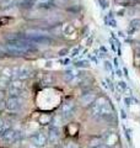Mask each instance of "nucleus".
I'll list each match as a JSON object with an SVG mask.
<instances>
[{"mask_svg":"<svg viewBox=\"0 0 140 148\" xmlns=\"http://www.w3.org/2000/svg\"><path fill=\"white\" fill-rule=\"evenodd\" d=\"M74 110H75V105H74L71 101H68V103H65L62 108V112H63V116L65 119H69L70 116L73 115Z\"/></svg>","mask_w":140,"mask_h":148,"instance_id":"nucleus-5","label":"nucleus"},{"mask_svg":"<svg viewBox=\"0 0 140 148\" xmlns=\"http://www.w3.org/2000/svg\"><path fill=\"white\" fill-rule=\"evenodd\" d=\"M5 106L11 112H18V111H21L23 108V100L20 96H10V98L6 100Z\"/></svg>","mask_w":140,"mask_h":148,"instance_id":"nucleus-2","label":"nucleus"},{"mask_svg":"<svg viewBox=\"0 0 140 148\" xmlns=\"http://www.w3.org/2000/svg\"><path fill=\"white\" fill-rule=\"evenodd\" d=\"M1 53H3V49H1V47H0V56H1Z\"/></svg>","mask_w":140,"mask_h":148,"instance_id":"nucleus-13","label":"nucleus"},{"mask_svg":"<svg viewBox=\"0 0 140 148\" xmlns=\"http://www.w3.org/2000/svg\"><path fill=\"white\" fill-rule=\"evenodd\" d=\"M20 138V133H18L17 131H14V130H7V131L4 133V135L1 136V140L5 142V143H12L14 141H16Z\"/></svg>","mask_w":140,"mask_h":148,"instance_id":"nucleus-3","label":"nucleus"},{"mask_svg":"<svg viewBox=\"0 0 140 148\" xmlns=\"http://www.w3.org/2000/svg\"><path fill=\"white\" fill-rule=\"evenodd\" d=\"M14 73H15V75L14 77H16V78H18V79H21V80L29 79V78L31 77V74H32V72L30 71L29 68H18V69H16V71H14Z\"/></svg>","mask_w":140,"mask_h":148,"instance_id":"nucleus-4","label":"nucleus"},{"mask_svg":"<svg viewBox=\"0 0 140 148\" xmlns=\"http://www.w3.org/2000/svg\"><path fill=\"white\" fill-rule=\"evenodd\" d=\"M49 141L50 142H58L59 141V138H60V133H59V130L58 128H55V127H52L49 130Z\"/></svg>","mask_w":140,"mask_h":148,"instance_id":"nucleus-9","label":"nucleus"},{"mask_svg":"<svg viewBox=\"0 0 140 148\" xmlns=\"http://www.w3.org/2000/svg\"><path fill=\"white\" fill-rule=\"evenodd\" d=\"M95 94H92V92H87V94H84L81 98H80V103L81 105L84 106H88L93 104V101H95Z\"/></svg>","mask_w":140,"mask_h":148,"instance_id":"nucleus-7","label":"nucleus"},{"mask_svg":"<svg viewBox=\"0 0 140 148\" xmlns=\"http://www.w3.org/2000/svg\"><path fill=\"white\" fill-rule=\"evenodd\" d=\"M4 125H5V122H4L3 120L0 119V133H1V131H3V127H4Z\"/></svg>","mask_w":140,"mask_h":148,"instance_id":"nucleus-11","label":"nucleus"},{"mask_svg":"<svg viewBox=\"0 0 140 148\" xmlns=\"http://www.w3.org/2000/svg\"><path fill=\"white\" fill-rule=\"evenodd\" d=\"M60 122H62V119H60V117H54V120H53V126L55 128H59L60 125H62Z\"/></svg>","mask_w":140,"mask_h":148,"instance_id":"nucleus-10","label":"nucleus"},{"mask_svg":"<svg viewBox=\"0 0 140 148\" xmlns=\"http://www.w3.org/2000/svg\"><path fill=\"white\" fill-rule=\"evenodd\" d=\"M3 98H4V95H3V92H0V101L3 100Z\"/></svg>","mask_w":140,"mask_h":148,"instance_id":"nucleus-12","label":"nucleus"},{"mask_svg":"<svg viewBox=\"0 0 140 148\" xmlns=\"http://www.w3.org/2000/svg\"><path fill=\"white\" fill-rule=\"evenodd\" d=\"M95 106L100 111V115L103 117H107V116H112L113 115V109L109 104L108 100H106L105 98H99L96 101H95Z\"/></svg>","mask_w":140,"mask_h":148,"instance_id":"nucleus-1","label":"nucleus"},{"mask_svg":"<svg viewBox=\"0 0 140 148\" xmlns=\"http://www.w3.org/2000/svg\"><path fill=\"white\" fill-rule=\"evenodd\" d=\"M35 5L37 8H44V9H49L54 6V0H36Z\"/></svg>","mask_w":140,"mask_h":148,"instance_id":"nucleus-8","label":"nucleus"},{"mask_svg":"<svg viewBox=\"0 0 140 148\" xmlns=\"http://www.w3.org/2000/svg\"><path fill=\"white\" fill-rule=\"evenodd\" d=\"M32 141H33L35 145H37L38 147H42V146H44L47 143L48 138H47V136L44 135L43 132H38V133H36V135L32 137Z\"/></svg>","mask_w":140,"mask_h":148,"instance_id":"nucleus-6","label":"nucleus"}]
</instances>
